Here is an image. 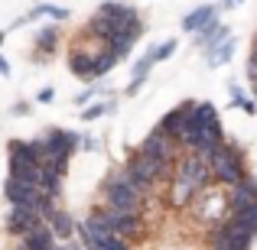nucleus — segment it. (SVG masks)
Masks as SVG:
<instances>
[{
	"instance_id": "f257e3e1",
	"label": "nucleus",
	"mask_w": 257,
	"mask_h": 250,
	"mask_svg": "<svg viewBox=\"0 0 257 250\" xmlns=\"http://www.w3.org/2000/svg\"><path fill=\"white\" fill-rule=\"evenodd\" d=\"M43 166H52L59 172H69V159L75 156V150L82 146V133L78 130H62V127H49L43 130V137H36Z\"/></svg>"
},
{
	"instance_id": "f03ea898",
	"label": "nucleus",
	"mask_w": 257,
	"mask_h": 250,
	"mask_svg": "<svg viewBox=\"0 0 257 250\" xmlns=\"http://www.w3.org/2000/svg\"><path fill=\"white\" fill-rule=\"evenodd\" d=\"M173 169L176 166H166V163H160V159L147 156V153H140V150L127 153V163H124L127 179H131L144 195H150L153 188H157V182H170L173 179Z\"/></svg>"
},
{
	"instance_id": "7ed1b4c3",
	"label": "nucleus",
	"mask_w": 257,
	"mask_h": 250,
	"mask_svg": "<svg viewBox=\"0 0 257 250\" xmlns=\"http://www.w3.org/2000/svg\"><path fill=\"white\" fill-rule=\"evenodd\" d=\"M104 205L111 208H120V211H134V214H144V205H147V195L140 192L137 185H134L131 179H127L124 169H117V172H111L104 179Z\"/></svg>"
},
{
	"instance_id": "20e7f679",
	"label": "nucleus",
	"mask_w": 257,
	"mask_h": 250,
	"mask_svg": "<svg viewBox=\"0 0 257 250\" xmlns=\"http://www.w3.org/2000/svg\"><path fill=\"white\" fill-rule=\"evenodd\" d=\"M88 218L94 221V224L107 227V231L120 234V237L127 240H144L140 234H144V214H134V211H120V208H111V205H101V208H91V214Z\"/></svg>"
},
{
	"instance_id": "39448f33",
	"label": "nucleus",
	"mask_w": 257,
	"mask_h": 250,
	"mask_svg": "<svg viewBox=\"0 0 257 250\" xmlns=\"http://www.w3.org/2000/svg\"><path fill=\"white\" fill-rule=\"evenodd\" d=\"M208 166H212V179L218 182V185H234V182H241L247 175L244 153H241V146H234V143L221 146V150L208 159Z\"/></svg>"
},
{
	"instance_id": "423d86ee",
	"label": "nucleus",
	"mask_w": 257,
	"mask_h": 250,
	"mask_svg": "<svg viewBox=\"0 0 257 250\" xmlns=\"http://www.w3.org/2000/svg\"><path fill=\"white\" fill-rule=\"evenodd\" d=\"M75 234H78V244H82L85 250H134L127 237H120V234H114V231H107V227L94 224L91 218L78 221V231Z\"/></svg>"
},
{
	"instance_id": "0eeeda50",
	"label": "nucleus",
	"mask_w": 257,
	"mask_h": 250,
	"mask_svg": "<svg viewBox=\"0 0 257 250\" xmlns=\"http://www.w3.org/2000/svg\"><path fill=\"white\" fill-rule=\"evenodd\" d=\"M195 218L202 224H218V221L228 218V198H225V185H208L205 192L195 195Z\"/></svg>"
},
{
	"instance_id": "6e6552de",
	"label": "nucleus",
	"mask_w": 257,
	"mask_h": 250,
	"mask_svg": "<svg viewBox=\"0 0 257 250\" xmlns=\"http://www.w3.org/2000/svg\"><path fill=\"white\" fill-rule=\"evenodd\" d=\"M140 153H147V156H153V159H160V163H166V166H176V150H179V143L176 140H170L160 127H153L150 133H147L144 140H140V146H137Z\"/></svg>"
},
{
	"instance_id": "1a4fd4ad",
	"label": "nucleus",
	"mask_w": 257,
	"mask_h": 250,
	"mask_svg": "<svg viewBox=\"0 0 257 250\" xmlns=\"http://www.w3.org/2000/svg\"><path fill=\"white\" fill-rule=\"evenodd\" d=\"M176 172H182L195 188H199V192H205L208 185H215L212 166H208V159H202L199 153H186V156H179V166H176Z\"/></svg>"
},
{
	"instance_id": "9d476101",
	"label": "nucleus",
	"mask_w": 257,
	"mask_h": 250,
	"mask_svg": "<svg viewBox=\"0 0 257 250\" xmlns=\"http://www.w3.org/2000/svg\"><path fill=\"white\" fill-rule=\"evenodd\" d=\"M225 198H228V211H238V208H247L257 201V179L254 175H244L234 185H225Z\"/></svg>"
},
{
	"instance_id": "9b49d317",
	"label": "nucleus",
	"mask_w": 257,
	"mask_h": 250,
	"mask_svg": "<svg viewBox=\"0 0 257 250\" xmlns=\"http://www.w3.org/2000/svg\"><path fill=\"white\" fill-rule=\"evenodd\" d=\"M144 36V26H127V30H117V33H111V39L104 43V49L111 52L114 59H127L131 56V49H134V43Z\"/></svg>"
},
{
	"instance_id": "f8f14e48",
	"label": "nucleus",
	"mask_w": 257,
	"mask_h": 250,
	"mask_svg": "<svg viewBox=\"0 0 257 250\" xmlns=\"http://www.w3.org/2000/svg\"><path fill=\"white\" fill-rule=\"evenodd\" d=\"M7 156H10V166H43L36 140H10L7 143Z\"/></svg>"
},
{
	"instance_id": "ddd939ff",
	"label": "nucleus",
	"mask_w": 257,
	"mask_h": 250,
	"mask_svg": "<svg viewBox=\"0 0 257 250\" xmlns=\"http://www.w3.org/2000/svg\"><path fill=\"white\" fill-rule=\"evenodd\" d=\"M101 49H104V46H91V49L75 46V49L69 52V72L78 75V78H94V59H98Z\"/></svg>"
},
{
	"instance_id": "4468645a",
	"label": "nucleus",
	"mask_w": 257,
	"mask_h": 250,
	"mask_svg": "<svg viewBox=\"0 0 257 250\" xmlns=\"http://www.w3.org/2000/svg\"><path fill=\"white\" fill-rule=\"evenodd\" d=\"M192 104H195V101H182L179 107H173L170 114H163V120L157 124L170 140H176V143H179L182 130H186V120H189V114H192Z\"/></svg>"
},
{
	"instance_id": "2eb2a0df",
	"label": "nucleus",
	"mask_w": 257,
	"mask_h": 250,
	"mask_svg": "<svg viewBox=\"0 0 257 250\" xmlns=\"http://www.w3.org/2000/svg\"><path fill=\"white\" fill-rule=\"evenodd\" d=\"M39 224V218L30 211V208H17V205H10V211H7V221H4V227H7V234L10 237H23L26 231H33V227Z\"/></svg>"
},
{
	"instance_id": "dca6fc26",
	"label": "nucleus",
	"mask_w": 257,
	"mask_h": 250,
	"mask_svg": "<svg viewBox=\"0 0 257 250\" xmlns=\"http://www.w3.org/2000/svg\"><path fill=\"white\" fill-rule=\"evenodd\" d=\"M195 195H199V188H195V185H192V182H189L182 172H176L173 179H170V195H166L170 208H189Z\"/></svg>"
},
{
	"instance_id": "f3484780",
	"label": "nucleus",
	"mask_w": 257,
	"mask_h": 250,
	"mask_svg": "<svg viewBox=\"0 0 257 250\" xmlns=\"http://www.w3.org/2000/svg\"><path fill=\"white\" fill-rule=\"evenodd\" d=\"M59 36H62V30H59L56 23H46L43 30H36V39H33V56H36V59H49L52 52H56V46H59Z\"/></svg>"
},
{
	"instance_id": "a211bd4d",
	"label": "nucleus",
	"mask_w": 257,
	"mask_h": 250,
	"mask_svg": "<svg viewBox=\"0 0 257 250\" xmlns=\"http://www.w3.org/2000/svg\"><path fill=\"white\" fill-rule=\"evenodd\" d=\"M59 237L52 234V227L46 224V221H39L33 231L23 234V250H56Z\"/></svg>"
},
{
	"instance_id": "6ab92c4d",
	"label": "nucleus",
	"mask_w": 257,
	"mask_h": 250,
	"mask_svg": "<svg viewBox=\"0 0 257 250\" xmlns=\"http://www.w3.org/2000/svg\"><path fill=\"white\" fill-rule=\"evenodd\" d=\"M46 224L52 227V234H56L59 240H72V234L78 231V221L72 218V214L65 211L62 205H56V208L49 211V218H46Z\"/></svg>"
},
{
	"instance_id": "aec40b11",
	"label": "nucleus",
	"mask_w": 257,
	"mask_h": 250,
	"mask_svg": "<svg viewBox=\"0 0 257 250\" xmlns=\"http://www.w3.org/2000/svg\"><path fill=\"white\" fill-rule=\"evenodd\" d=\"M192 39H195V46H199V49H205V52H208L212 46H218V43H225V39H228V26L221 23L218 17H215L208 26H202L199 33H192Z\"/></svg>"
},
{
	"instance_id": "412c9836",
	"label": "nucleus",
	"mask_w": 257,
	"mask_h": 250,
	"mask_svg": "<svg viewBox=\"0 0 257 250\" xmlns=\"http://www.w3.org/2000/svg\"><path fill=\"white\" fill-rule=\"evenodd\" d=\"M218 17V7H212V4H202V7H195V10H189L186 17H182V30L192 36V33H199L202 26H208L212 20Z\"/></svg>"
},
{
	"instance_id": "4be33fe9",
	"label": "nucleus",
	"mask_w": 257,
	"mask_h": 250,
	"mask_svg": "<svg viewBox=\"0 0 257 250\" xmlns=\"http://www.w3.org/2000/svg\"><path fill=\"white\" fill-rule=\"evenodd\" d=\"M62 179L65 175L59 172V169H52V166H43V179H39V192L46 195L49 201H62Z\"/></svg>"
},
{
	"instance_id": "5701e85b",
	"label": "nucleus",
	"mask_w": 257,
	"mask_h": 250,
	"mask_svg": "<svg viewBox=\"0 0 257 250\" xmlns=\"http://www.w3.org/2000/svg\"><path fill=\"white\" fill-rule=\"evenodd\" d=\"M231 56H234V39L228 36L225 43L212 46V49L205 52V65H208V69H221V65H228V62H231Z\"/></svg>"
},
{
	"instance_id": "b1692460",
	"label": "nucleus",
	"mask_w": 257,
	"mask_h": 250,
	"mask_svg": "<svg viewBox=\"0 0 257 250\" xmlns=\"http://www.w3.org/2000/svg\"><path fill=\"white\" fill-rule=\"evenodd\" d=\"M153 65H157V59H153V46H150V49H147V56H140L137 62H134L131 78H134V82H147V75H150Z\"/></svg>"
},
{
	"instance_id": "393cba45",
	"label": "nucleus",
	"mask_w": 257,
	"mask_h": 250,
	"mask_svg": "<svg viewBox=\"0 0 257 250\" xmlns=\"http://www.w3.org/2000/svg\"><path fill=\"white\" fill-rule=\"evenodd\" d=\"M39 17L65 20V17H69V10H65V7H52V4H39V7H33V10H30V17H26V20H39Z\"/></svg>"
},
{
	"instance_id": "a878e982",
	"label": "nucleus",
	"mask_w": 257,
	"mask_h": 250,
	"mask_svg": "<svg viewBox=\"0 0 257 250\" xmlns=\"http://www.w3.org/2000/svg\"><path fill=\"white\" fill-rule=\"evenodd\" d=\"M114 65H117V59H114V56H111L107 49H101V52H98V59H94V78L107 75V72H111Z\"/></svg>"
},
{
	"instance_id": "bb28decb",
	"label": "nucleus",
	"mask_w": 257,
	"mask_h": 250,
	"mask_svg": "<svg viewBox=\"0 0 257 250\" xmlns=\"http://www.w3.org/2000/svg\"><path fill=\"white\" fill-rule=\"evenodd\" d=\"M111 111H114V107L107 104V101H94L91 107H85V111H82V120H85V124H91V120L104 117V114H111Z\"/></svg>"
},
{
	"instance_id": "cd10ccee",
	"label": "nucleus",
	"mask_w": 257,
	"mask_h": 250,
	"mask_svg": "<svg viewBox=\"0 0 257 250\" xmlns=\"http://www.w3.org/2000/svg\"><path fill=\"white\" fill-rule=\"evenodd\" d=\"M231 218H238V221H244V224H251L254 231H257V201L254 205H247V208H238V211H228Z\"/></svg>"
},
{
	"instance_id": "c85d7f7f",
	"label": "nucleus",
	"mask_w": 257,
	"mask_h": 250,
	"mask_svg": "<svg viewBox=\"0 0 257 250\" xmlns=\"http://www.w3.org/2000/svg\"><path fill=\"white\" fill-rule=\"evenodd\" d=\"M176 49H179V43H176V39H166V43L153 46V59H157V62H166V59H170Z\"/></svg>"
},
{
	"instance_id": "c756f323",
	"label": "nucleus",
	"mask_w": 257,
	"mask_h": 250,
	"mask_svg": "<svg viewBox=\"0 0 257 250\" xmlns=\"http://www.w3.org/2000/svg\"><path fill=\"white\" fill-rule=\"evenodd\" d=\"M234 101V107H241V111L247 114V117H257V101L254 98H247V94H238V98H231Z\"/></svg>"
},
{
	"instance_id": "7c9ffc66",
	"label": "nucleus",
	"mask_w": 257,
	"mask_h": 250,
	"mask_svg": "<svg viewBox=\"0 0 257 250\" xmlns=\"http://www.w3.org/2000/svg\"><path fill=\"white\" fill-rule=\"evenodd\" d=\"M98 91H104V85L98 88V82H94L91 88H85V91H82V94H78V98H75V104H88V101H91V98H94V94H98Z\"/></svg>"
},
{
	"instance_id": "2f4dec72",
	"label": "nucleus",
	"mask_w": 257,
	"mask_h": 250,
	"mask_svg": "<svg viewBox=\"0 0 257 250\" xmlns=\"http://www.w3.org/2000/svg\"><path fill=\"white\" fill-rule=\"evenodd\" d=\"M247 82H257V49H251V59H247Z\"/></svg>"
},
{
	"instance_id": "473e14b6",
	"label": "nucleus",
	"mask_w": 257,
	"mask_h": 250,
	"mask_svg": "<svg viewBox=\"0 0 257 250\" xmlns=\"http://www.w3.org/2000/svg\"><path fill=\"white\" fill-rule=\"evenodd\" d=\"M33 111V107H30V101H17V104H13V117H26V114H30Z\"/></svg>"
},
{
	"instance_id": "72a5a7b5",
	"label": "nucleus",
	"mask_w": 257,
	"mask_h": 250,
	"mask_svg": "<svg viewBox=\"0 0 257 250\" xmlns=\"http://www.w3.org/2000/svg\"><path fill=\"white\" fill-rule=\"evenodd\" d=\"M52 98H56V91H52V88H39V94H36V101H39V104H49Z\"/></svg>"
},
{
	"instance_id": "f704fd0d",
	"label": "nucleus",
	"mask_w": 257,
	"mask_h": 250,
	"mask_svg": "<svg viewBox=\"0 0 257 250\" xmlns=\"http://www.w3.org/2000/svg\"><path fill=\"white\" fill-rule=\"evenodd\" d=\"M56 250H85L78 240H65V244H56Z\"/></svg>"
},
{
	"instance_id": "c9c22d12",
	"label": "nucleus",
	"mask_w": 257,
	"mask_h": 250,
	"mask_svg": "<svg viewBox=\"0 0 257 250\" xmlns=\"http://www.w3.org/2000/svg\"><path fill=\"white\" fill-rule=\"evenodd\" d=\"M7 75H10V62L0 56V78H7Z\"/></svg>"
},
{
	"instance_id": "e433bc0d",
	"label": "nucleus",
	"mask_w": 257,
	"mask_h": 250,
	"mask_svg": "<svg viewBox=\"0 0 257 250\" xmlns=\"http://www.w3.org/2000/svg\"><path fill=\"white\" fill-rule=\"evenodd\" d=\"M238 4H241V0H221L218 7H221V10H234V7H238Z\"/></svg>"
},
{
	"instance_id": "4c0bfd02",
	"label": "nucleus",
	"mask_w": 257,
	"mask_h": 250,
	"mask_svg": "<svg viewBox=\"0 0 257 250\" xmlns=\"http://www.w3.org/2000/svg\"><path fill=\"white\" fill-rule=\"evenodd\" d=\"M82 146H85V150H98V143H94L91 137H82Z\"/></svg>"
},
{
	"instance_id": "58836bf2",
	"label": "nucleus",
	"mask_w": 257,
	"mask_h": 250,
	"mask_svg": "<svg viewBox=\"0 0 257 250\" xmlns=\"http://www.w3.org/2000/svg\"><path fill=\"white\" fill-rule=\"evenodd\" d=\"M212 250H228V244H212Z\"/></svg>"
},
{
	"instance_id": "ea45409f",
	"label": "nucleus",
	"mask_w": 257,
	"mask_h": 250,
	"mask_svg": "<svg viewBox=\"0 0 257 250\" xmlns=\"http://www.w3.org/2000/svg\"><path fill=\"white\" fill-rule=\"evenodd\" d=\"M251 88H254V101H257V82H251Z\"/></svg>"
},
{
	"instance_id": "a19ab883",
	"label": "nucleus",
	"mask_w": 257,
	"mask_h": 250,
	"mask_svg": "<svg viewBox=\"0 0 257 250\" xmlns=\"http://www.w3.org/2000/svg\"><path fill=\"white\" fill-rule=\"evenodd\" d=\"M251 49H257V33H254V46H251Z\"/></svg>"
}]
</instances>
